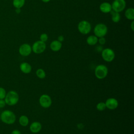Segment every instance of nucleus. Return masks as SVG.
I'll use <instances>...</instances> for the list:
<instances>
[{
    "instance_id": "1",
    "label": "nucleus",
    "mask_w": 134,
    "mask_h": 134,
    "mask_svg": "<svg viewBox=\"0 0 134 134\" xmlns=\"http://www.w3.org/2000/svg\"><path fill=\"white\" fill-rule=\"evenodd\" d=\"M1 119L3 122L7 124H13L16 120V116L13 112L9 110L3 111L1 115Z\"/></svg>"
},
{
    "instance_id": "2",
    "label": "nucleus",
    "mask_w": 134,
    "mask_h": 134,
    "mask_svg": "<svg viewBox=\"0 0 134 134\" xmlns=\"http://www.w3.org/2000/svg\"><path fill=\"white\" fill-rule=\"evenodd\" d=\"M5 102L8 105H14L16 104L19 100V95L14 91H9L5 96Z\"/></svg>"
},
{
    "instance_id": "3",
    "label": "nucleus",
    "mask_w": 134,
    "mask_h": 134,
    "mask_svg": "<svg viewBox=\"0 0 134 134\" xmlns=\"http://www.w3.org/2000/svg\"><path fill=\"white\" fill-rule=\"evenodd\" d=\"M95 75L100 80L105 79L108 74V68L104 64H99L95 69Z\"/></svg>"
},
{
    "instance_id": "4",
    "label": "nucleus",
    "mask_w": 134,
    "mask_h": 134,
    "mask_svg": "<svg viewBox=\"0 0 134 134\" xmlns=\"http://www.w3.org/2000/svg\"><path fill=\"white\" fill-rule=\"evenodd\" d=\"M107 26L103 23L97 24L94 28V33L97 38L104 37L107 34Z\"/></svg>"
},
{
    "instance_id": "5",
    "label": "nucleus",
    "mask_w": 134,
    "mask_h": 134,
    "mask_svg": "<svg viewBox=\"0 0 134 134\" xmlns=\"http://www.w3.org/2000/svg\"><path fill=\"white\" fill-rule=\"evenodd\" d=\"M77 29L82 34L87 35L91 30V25L86 20H82L79 23Z\"/></svg>"
},
{
    "instance_id": "6",
    "label": "nucleus",
    "mask_w": 134,
    "mask_h": 134,
    "mask_svg": "<svg viewBox=\"0 0 134 134\" xmlns=\"http://www.w3.org/2000/svg\"><path fill=\"white\" fill-rule=\"evenodd\" d=\"M102 57L104 60L110 62L114 60L115 54L114 51L110 48H105L102 51Z\"/></svg>"
},
{
    "instance_id": "7",
    "label": "nucleus",
    "mask_w": 134,
    "mask_h": 134,
    "mask_svg": "<svg viewBox=\"0 0 134 134\" xmlns=\"http://www.w3.org/2000/svg\"><path fill=\"white\" fill-rule=\"evenodd\" d=\"M32 50L36 54H40L44 51L46 49V43L40 40L35 42L31 47Z\"/></svg>"
},
{
    "instance_id": "8",
    "label": "nucleus",
    "mask_w": 134,
    "mask_h": 134,
    "mask_svg": "<svg viewBox=\"0 0 134 134\" xmlns=\"http://www.w3.org/2000/svg\"><path fill=\"white\" fill-rule=\"evenodd\" d=\"M126 3L125 0H114L111 4L113 10L120 13L125 8Z\"/></svg>"
},
{
    "instance_id": "9",
    "label": "nucleus",
    "mask_w": 134,
    "mask_h": 134,
    "mask_svg": "<svg viewBox=\"0 0 134 134\" xmlns=\"http://www.w3.org/2000/svg\"><path fill=\"white\" fill-rule=\"evenodd\" d=\"M39 103L41 107L47 108L50 107L52 104V100L50 96L47 94H43L39 98Z\"/></svg>"
},
{
    "instance_id": "10",
    "label": "nucleus",
    "mask_w": 134,
    "mask_h": 134,
    "mask_svg": "<svg viewBox=\"0 0 134 134\" xmlns=\"http://www.w3.org/2000/svg\"><path fill=\"white\" fill-rule=\"evenodd\" d=\"M32 51L31 46L28 43H24L21 45L19 48V52L23 56L29 55Z\"/></svg>"
},
{
    "instance_id": "11",
    "label": "nucleus",
    "mask_w": 134,
    "mask_h": 134,
    "mask_svg": "<svg viewBox=\"0 0 134 134\" xmlns=\"http://www.w3.org/2000/svg\"><path fill=\"white\" fill-rule=\"evenodd\" d=\"M105 105L106 108L109 109L113 110L117 108L118 106V102L115 98H109L105 102Z\"/></svg>"
},
{
    "instance_id": "12",
    "label": "nucleus",
    "mask_w": 134,
    "mask_h": 134,
    "mask_svg": "<svg viewBox=\"0 0 134 134\" xmlns=\"http://www.w3.org/2000/svg\"><path fill=\"white\" fill-rule=\"evenodd\" d=\"M41 128H42L41 124H40V122L38 121H35L32 122L30 125V127H29L30 131L35 133L39 132L41 130Z\"/></svg>"
},
{
    "instance_id": "13",
    "label": "nucleus",
    "mask_w": 134,
    "mask_h": 134,
    "mask_svg": "<svg viewBox=\"0 0 134 134\" xmlns=\"http://www.w3.org/2000/svg\"><path fill=\"white\" fill-rule=\"evenodd\" d=\"M100 10L104 13H110L112 10L111 5L108 2H104L102 3L99 6Z\"/></svg>"
},
{
    "instance_id": "14",
    "label": "nucleus",
    "mask_w": 134,
    "mask_h": 134,
    "mask_svg": "<svg viewBox=\"0 0 134 134\" xmlns=\"http://www.w3.org/2000/svg\"><path fill=\"white\" fill-rule=\"evenodd\" d=\"M50 47L51 50H52L53 51H58L61 49L62 47V43L58 40H53L51 42L50 44Z\"/></svg>"
},
{
    "instance_id": "15",
    "label": "nucleus",
    "mask_w": 134,
    "mask_h": 134,
    "mask_svg": "<svg viewBox=\"0 0 134 134\" xmlns=\"http://www.w3.org/2000/svg\"><path fill=\"white\" fill-rule=\"evenodd\" d=\"M20 70L24 73H29L31 71V66L27 62H23L20 65Z\"/></svg>"
},
{
    "instance_id": "16",
    "label": "nucleus",
    "mask_w": 134,
    "mask_h": 134,
    "mask_svg": "<svg viewBox=\"0 0 134 134\" xmlns=\"http://www.w3.org/2000/svg\"><path fill=\"white\" fill-rule=\"evenodd\" d=\"M98 42V38L95 35H91L87 37L86 42L90 46L95 45Z\"/></svg>"
},
{
    "instance_id": "17",
    "label": "nucleus",
    "mask_w": 134,
    "mask_h": 134,
    "mask_svg": "<svg viewBox=\"0 0 134 134\" xmlns=\"http://www.w3.org/2000/svg\"><path fill=\"white\" fill-rule=\"evenodd\" d=\"M110 15H111V18L112 21L114 23H118L120 20V15L119 14V13L115 12L114 10H111L110 12Z\"/></svg>"
},
{
    "instance_id": "18",
    "label": "nucleus",
    "mask_w": 134,
    "mask_h": 134,
    "mask_svg": "<svg viewBox=\"0 0 134 134\" xmlns=\"http://www.w3.org/2000/svg\"><path fill=\"white\" fill-rule=\"evenodd\" d=\"M125 17L129 20L134 19V9L133 8H129L126 10L125 13Z\"/></svg>"
},
{
    "instance_id": "19",
    "label": "nucleus",
    "mask_w": 134,
    "mask_h": 134,
    "mask_svg": "<svg viewBox=\"0 0 134 134\" xmlns=\"http://www.w3.org/2000/svg\"><path fill=\"white\" fill-rule=\"evenodd\" d=\"M19 124L23 126H26L28 125L29 119L25 115H22L20 117L19 119Z\"/></svg>"
},
{
    "instance_id": "20",
    "label": "nucleus",
    "mask_w": 134,
    "mask_h": 134,
    "mask_svg": "<svg viewBox=\"0 0 134 134\" xmlns=\"http://www.w3.org/2000/svg\"><path fill=\"white\" fill-rule=\"evenodd\" d=\"M25 0H13V4L16 8H20L25 4Z\"/></svg>"
},
{
    "instance_id": "21",
    "label": "nucleus",
    "mask_w": 134,
    "mask_h": 134,
    "mask_svg": "<svg viewBox=\"0 0 134 134\" xmlns=\"http://www.w3.org/2000/svg\"><path fill=\"white\" fill-rule=\"evenodd\" d=\"M36 74L37 76L40 79H44L46 76L45 71L42 69H40V68L37 70L36 72Z\"/></svg>"
},
{
    "instance_id": "22",
    "label": "nucleus",
    "mask_w": 134,
    "mask_h": 134,
    "mask_svg": "<svg viewBox=\"0 0 134 134\" xmlns=\"http://www.w3.org/2000/svg\"><path fill=\"white\" fill-rule=\"evenodd\" d=\"M106 108V105L104 102H99L96 105V108L99 111H103Z\"/></svg>"
},
{
    "instance_id": "23",
    "label": "nucleus",
    "mask_w": 134,
    "mask_h": 134,
    "mask_svg": "<svg viewBox=\"0 0 134 134\" xmlns=\"http://www.w3.org/2000/svg\"><path fill=\"white\" fill-rule=\"evenodd\" d=\"M48 35L45 33L42 34L40 36V40L44 42H46L48 40Z\"/></svg>"
},
{
    "instance_id": "24",
    "label": "nucleus",
    "mask_w": 134,
    "mask_h": 134,
    "mask_svg": "<svg viewBox=\"0 0 134 134\" xmlns=\"http://www.w3.org/2000/svg\"><path fill=\"white\" fill-rule=\"evenodd\" d=\"M6 94V91L4 88L2 87H0V99H2L5 97Z\"/></svg>"
},
{
    "instance_id": "25",
    "label": "nucleus",
    "mask_w": 134,
    "mask_h": 134,
    "mask_svg": "<svg viewBox=\"0 0 134 134\" xmlns=\"http://www.w3.org/2000/svg\"><path fill=\"white\" fill-rule=\"evenodd\" d=\"M98 42H99V43L100 44H104L106 42V39H105V38L104 37H100L99 38V39H98Z\"/></svg>"
},
{
    "instance_id": "26",
    "label": "nucleus",
    "mask_w": 134,
    "mask_h": 134,
    "mask_svg": "<svg viewBox=\"0 0 134 134\" xmlns=\"http://www.w3.org/2000/svg\"><path fill=\"white\" fill-rule=\"evenodd\" d=\"M5 102L4 100L3 99H0V108H3L5 106Z\"/></svg>"
},
{
    "instance_id": "27",
    "label": "nucleus",
    "mask_w": 134,
    "mask_h": 134,
    "mask_svg": "<svg viewBox=\"0 0 134 134\" xmlns=\"http://www.w3.org/2000/svg\"><path fill=\"white\" fill-rule=\"evenodd\" d=\"M58 40L60 42H62L63 40H64V37L62 35H60L58 37Z\"/></svg>"
},
{
    "instance_id": "28",
    "label": "nucleus",
    "mask_w": 134,
    "mask_h": 134,
    "mask_svg": "<svg viewBox=\"0 0 134 134\" xmlns=\"http://www.w3.org/2000/svg\"><path fill=\"white\" fill-rule=\"evenodd\" d=\"M11 134H21V132L18 130H14L12 132Z\"/></svg>"
},
{
    "instance_id": "29",
    "label": "nucleus",
    "mask_w": 134,
    "mask_h": 134,
    "mask_svg": "<svg viewBox=\"0 0 134 134\" xmlns=\"http://www.w3.org/2000/svg\"><path fill=\"white\" fill-rule=\"evenodd\" d=\"M96 50L98 51H102L103 50V49H102V47L100 46H98L96 48Z\"/></svg>"
},
{
    "instance_id": "30",
    "label": "nucleus",
    "mask_w": 134,
    "mask_h": 134,
    "mask_svg": "<svg viewBox=\"0 0 134 134\" xmlns=\"http://www.w3.org/2000/svg\"><path fill=\"white\" fill-rule=\"evenodd\" d=\"M133 24H134V22H133V21H132V23H131V29H132V31H133V30H134Z\"/></svg>"
},
{
    "instance_id": "31",
    "label": "nucleus",
    "mask_w": 134,
    "mask_h": 134,
    "mask_svg": "<svg viewBox=\"0 0 134 134\" xmlns=\"http://www.w3.org/2000/svg\"><path fill=\"white\" fill-rule=\"evenodd\" d=\"M15 11H16V12L17 14H19V13H20V8H16Z\"/></svg>"
},
{
    "instance_id": "32",
    "label": "nucleus",
    "mask_w": 134,
    "mask_h": 134,
    "mask_svg": "<svg viewBox=\"0 0 134 134\" xmlns=\"http://www.w3.org/2000/svg\"><path fill=\"white\" fill-rule=\"evenodd\" d=\"M43 2H44V3H48V2H50V0H41Z\"/></svg>"
},
{
    "instance_id": "33",
    "label": "nucleus",
    "mask_w": 134,
    "mask_h": 134,
    "mask_svg": "<svg viewBox=\"0 0 134 134\" xmlns=\"http://www.w3.org/2000/svg\"></svg>"
}]
</instances>
